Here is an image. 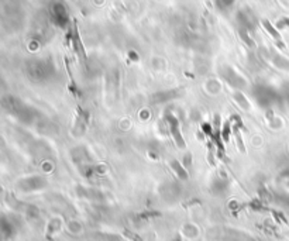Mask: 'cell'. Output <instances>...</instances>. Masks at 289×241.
I'll return each mask as SVG.
<instances>
[{"mask_svg": "<svg viewBox=\"0 0 289 241\" xmlns=\"http://www.w3.org/2000/svg\"><path fill=\"white\" fill-rule=\"evenodd\" d=\"M217 1H219V6H220V7L227 10V8H230L233 6L236 0H217Z\"/></svg>", "mask_w": 289, "mask_h": 241, "instance_id": "cell-6", "label": "cell"}, {"mask_svg": "<svg viewBox=\"0 0 289 241\" xmlns=\"http://www.w3.org/2000/svg\"><path fill=\"white\" fill-rule=\"evenodd\" d=\"M239 21H240V24L244 27V28H253L254 27V21H253V13L250 11V10H241L239 11Z\"/></svg>", "mask_w": 289, "mask_h": 241, "instance_id": "cell-4", "label": "cell"}, {"mask_svg": "<svg viewBox=\"0 0 289 241\" xmlns=\"http://www.w3.org/2000/svg\"><path fill=\"white\" fill-rule=\"evenodd\" d=\"M28 69H30V75L31 78L35 79H42V78H47L48 73L51 72V66L48 65L47 61H32L31 64L28 65Z\"/></svg>", "mask_w": 289, "mask_h": 241, "instance_id": "cell-1", "label": "cell"}, {"mask_svg": "<svg viewBox=\"0 0 289 241\" xmlns=\"http://www.w3.org/2000/svg\"><path fill=\"white\" fill-rule=\"evenodd\" d=\"M264 25H265V28L268 30V32H271V34H273L274 38H277V40H280V38H281V37H280V34L277 32V30H274L273 25L270 24L268 21H264Z\"/></svg>", "mask_w": 289, "mask_h": 241, "instance_id": "cell-7", "label": "cell"}, {"mask_svg": "<svg viewBox=\"0 0 289 241\" xmlns=\"http://www.w3.org/2000/svg\"><path fill=\"white\" fill-rule=\"evenodd\" d=\"M168 124H169V130H171V134H172L174 141L177 143L178 147L184 148L185 140H184V137H182V134H181V129H179V121H178L177 117H174V116H168Z\"/></svg>", "mask_w": 289, "mask_h": 241, "instance_id": "cell-2", "label": "cell"}, {"mask_svg": "<svg viewBox=\"0 0 289 241\" xmlns=\"http://www.w3.org/2000/svg\"><path fill=\"white\" fill-rule=\"evenodd\" d=\"M171 165H172V169L175 171V174H177L181 179H188V172L184 169L182 164H179V161L174 160L171 162Z\"/></svg>", "mask_w": 289, "mask_h": 241, "instance_id": "cell-5", "label": "cell"}, {"mask_svg": "<svg viewBox=\"0 0 289 241\" xmlns=\"http://www.w3.org/2000/svg\"><path fill=\"white\" fill-rule=\"evenodd\" d=\"M234 97H236V100H237V102H240V103H243V107L249 109V102H243V99H244V96H241V95H239V93H236V95H234Z\"/></svg>", "mask_w": 289, "mask_h": 241, "instance_id": "cell-8", "label": "cell"}, {"mask_svg": "<svg viewBox=\"0 0 289 241\" xmlns=\"http://www.w3.org/2000/svg\"><path fill=\"white\" fill-rule=\"evenodd\" d=\"M52 17H54V21L59 27H64L68 23V13H66V8L61 4V3H56L52 7Z\"/></svg>", "mask_w": 289, "mask_h": 241, "instance_id": "cell-3", "label": "cell"}]
</instances>
